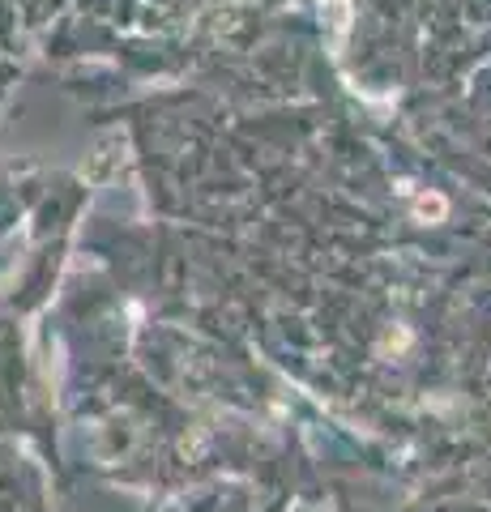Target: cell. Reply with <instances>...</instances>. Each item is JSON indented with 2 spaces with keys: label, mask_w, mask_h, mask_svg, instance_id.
<instances>
[{
  "label": "cell",
  "mask_w": 491,
  "mask_h": 512,
  "mask_svg": "<svg viewBox=\"0 0 491 512\" xmlns=\"http://www.w3.org/2000/svg\"><path fill=\"white\" fill-rule=\"evenodd\" d=\"M419 214H423V218H427V214H432V218H440V214H445V201H440V197H432V201H427V197H423V201H419Z\"/></svg>",
  "instance_id": "6da1fadb"
}]
</instances>
